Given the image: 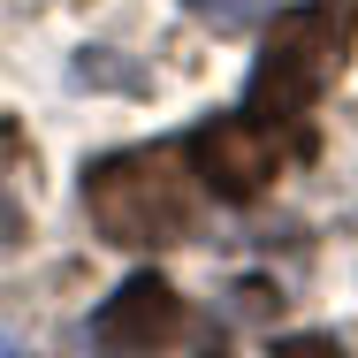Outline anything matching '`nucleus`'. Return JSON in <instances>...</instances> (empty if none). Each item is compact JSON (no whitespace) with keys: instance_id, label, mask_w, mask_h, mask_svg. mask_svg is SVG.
Instances as JSON below:
<instances>
[{"instance_id":"f257e3e1","label":"nucleus","mask_w":358,"mask_h":358,"mask_svg":"<svg viewBox=\"0 0 358 358\" xmlns=\"http://www.w3.org/2000/svg\"><path fill=\"white\" fill-rule=\"evenodd\" d=\"M351 38H358V0H305V8L275 15V31H267V46H259V62H252L244 115H252L259 130H275L297 160L313 152V122H305V115H313V107H320V92L343 76Z\"/></svg>"},{"instance_id":"f03ea898","label":"nucleus","mask_w":358,"mask_h":358,"mask_svg":"<svg viewBox=\"0 0 358 358\" xmlns=\"http://www.w3.org/2000/svg\"><path fill=\"white\" fill-rule=\"evenodd\" d=\"M199 160L183 145H130L84 168V214L107 244L160 252L199 229Z\"/></svg>"},{"instance_id":"7ed1b4c3","label":"nucleus","mask_w":358,"mask_h":358,"mask_svg":"<svg viewBox=\"0 0 358 358\" xmlns=\"http://www.w3.org/2000/svg\"><path fill=\"white\" fill-rule=\"evenodd\" d=\"M183 336H191V305L160 275H130L92 313V343L107 358H152V351H168V343H183Z\"/></svg>"},{"instance_id":"20e7f679","label":"nucleus","mask_w":358,"mask_h":358,"mask_svg":"<svg viewBox=\"0 0 358 358\" xmlns=\"http://www.w3.org/2000/svg\"><path fill=\"white\" fill-rule=\"evenodd\" d=\"M191 160H199V176H206V191L214 199H259L267 183H275V168L297 160L275 130H259L252 115H221L206 122L199 138H191Z\"/></svg>"},{"instance_id":"39448f33","label":"nucleus","mask_w":358,"mask_h":358,"mask_svg":"<svg viewBox=\"0 0 358 358\" xmlns=\"http://www.w3.org/2000/svg\"><path fill=\"white\" fill-rule=\"evenodd\" d=\"M199 23H214V31H244L252 15H267V0H183Z\"/></svg>"},{"instance_id":"423d86ee","label":"nucleus","mask_w":358,"mask_h":358,"mask_svg":"<svg viewBox=\"0 0 358 358\" xmlns=\"http://www.w3.org/2000/svg\"><path fill=\"white\" fill-rule=\"evenodd\" d=\"M275 358H343V343L336 336H289V343H275Z\"/></svg>"}]
</instances>
